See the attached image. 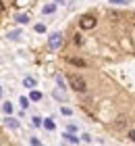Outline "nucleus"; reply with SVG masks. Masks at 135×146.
<instances>
[{"label": "nucleus", "instance_id": "1", "mask_svg": "<svg viewBox=\"0 0 135 146\" xmlns=\"http://www.w3.org/2000/svg\"><path fill=\"white\" fill-rule=\"evenodd\" d=\"M69 84H71V88L79 92V94H83V92H87V84H85V79L81 77V75H71L69 77Z\"/></svg>", "mask_w": 135, "mask_h": 146}, {"label": "nucleus", "instance_id": "2", "mask_svg": "<svg viewBox=\"0 0 135 146\" xmlns=\"http://www.w3.org/2000/svg\"><path fill=\"white\" fill-rule=\"evenodd\" d=\"M48 44H50L52 50H58L60 46H63V34H60V31H54L50 36V40H48Z\"/></svg>", "mask_w": 135, "mask_h": 146}, {"label": "nucleus", "instance_id": "3", "mask_svg": "<svg viewBox=\"0 0 135 146\" xmlns=\"http://www.w3.org/2000/svg\"><path fill=\"white\" fill-rule=\"evenodd\" d=\"M79 25H81V29H94V27H96V17H90V15L81 17Z\"/></svg>", "mask_w": 135, "mask_h": 146}, {"label": "nucleus", "instance_id": "4", "mask_svg": "<svg viewBox=\"0 0 135 146\" xmlns=\"http://www.w3.org/2000/svg\"><path fill=\"white\" fill-rule=\"evenodd\" d=\"M69 63H71V65H77V67H85V61H83V58H75V56H71V58H69Z\"/></svg>", "mask_w": 135, "mask_h": 146}, {"label": "nucleus", "instance_id": "5", "mask_svg": "<svg viewBox=\"0 0 135 146\" xmlns=\"http://www.w3.org/2000/svg\"><path fill=\"white\" fill-rule=\"evenodd\" d=\"M4 125H9V127H19V121L13 119V117H9V119H4Z\"/></svg>", "mask_w": 135, "mask_h": 146}, {"label": "nucleus", "instance_id": "6", "mask_svg": "<svg viewBox=\"0 0 135 146\" xmlns=\"http://www.w3.org/2000/svg\"><path fill=\"white\" fill-rule=\"evenodd\" d=\"M65 140H67V142H71V144H77V142H79V138H77V136H73V134H65Z\"/></svg>", "mask_w": 135, "mask_h": 146}, {"label": "nucleus", "instance_id": "7", "mask_svg": "<svg viewBox=\"0 0 135 146\" xmlns=\"http://www.w3.org/2000/svg\"><path fill=\"white\" fill-rule=\"evenodd\" d=\"M108 4H117V6H125V4H129V0H108Z\"/></svg>", "mask_w": 135, "mask_h": 146}, {"label": "nucleus", "instance_id": "8", "mask_svg": "<svg viewBox=\"0 0 135 146\" xmlns=\"http://www.w3.org/2000/svg\"><path fill=\"white\" fill-rule=\"evenodd\" d=\"M25 88H33V86H36V79H33V77H25Z\"/></svg>", "mask_w": 135, "mask_h": 146}, {"label": "nucleus", "instance_id": "9", "mask_svg": "<svg viewBox=\"0 0 135 146\" xmlns=\"http://www.w3.org/2000/svg\"><path fill=\"white\" fill-rule=\"evenodd\" d=\"M17 21L19 23H27V21H31V17L29 15H17Z\"/></svg>", "mask_w": 135, "mask_h": 146}, {"label": "nucleus", "instance_id": "10", "mask_svg": "<svg viewBox=\"0 0 135 146\" xmlns=\"http://www.w3.org/2000/svg\"><path fill=\"white\" fill-rule=\"evenodd\" d=\"M73 44H83V36H81V34H75V36H73Z\"/></svg>", "mask_w": 135, "mask_h": 146}, {"label": "nucleus", "instance_id": "11", "mask_svg": "<svg viewBox=\"0 0 135 146\" xmlns=\"http://www.w3.org/2000/svg\"><path fill=\"white\" fill-rule=\"evenodd\" d=\"M56 11V4H48V6H44V13L46 15H50V13H54Z\"/></svg>", "mask_w": 135, "mask_h": 146}, {"label": "nucleus", "instance_id": "12", "mask_svg": "<svg viewBox=\"0 0 135 146\" xmlns=\"http://www.w3.org/2000/svg\"><path fill=\"white\" fill-rule=\"evenodd\" d=\"M2 109H4V113H13V104L11 102H2Z\"/></svg>", "mask_w": 135, "mask_h": 146}, {"label": "nucleus", "instance_id": "13", "mask_svg": "<svg viewBox=\"0 0 135 146\" xmlns=\"http://www.w3.org/2000/svg\"><path fill=\"white\" fill-rule=\"evenodd\" d=\"M29 98L38 102V100H42V94H40V92H31V96H29Z\"/></svg>", "mask_w": 135, "mask_h": 146}, {"label": "nucleus", "instance_id": "14", "mask_svg": "<svg viewBox=\"0 0 135 146\" xmlns=\"http://www.w3.org/2000/svg\"><path fill=\"white\" fill-rule=\"evenodd\" d=\"M44 125H46L48 129H54V121H52V119H46V121H44Z\"/></svg>", "mask_w": 135, "mask_h": 146}, {"label": "nucleus", "instance_id": "15", "mask_svg": "<svg viewBox=\"0 0 135 146\" xmlns=\"http://www.w3.org/2000/svg\"><path fill=\"white\" fill-rule=\"evenodd\" d=\"M19 36H21V31H11V34H9V38H11V40H17Z\"/></svg>", "mask_w": 135, "mask_h": 146}, {"label": "nucleus", "instance_id": "16", "mask_svg": "<svg viewBox=\"0 0 135 146\" xmlns=\"http://www.w3.org/2000/svg\"><path fill=\"white\" fill-rule=\"evenodd\" d=\"M36 31H38V34H42V31H46V27H44L42 23H38V25H36Z\"/></svg>", "mask_w": 135, "mask_h": 146}, {"label": "nucleus", "instance_id": "17", "mask_svg": "<svg viewBox=\"0 0 135 146\" xmlns=\"http://www.w3.org/2000/svg\"><path fill=\"white\" fill-rule=\"evenodd\" d=\"M21 107H23V109L29 107V100H27V98H21Z\"/></svg>", "mask_w": 135, "mask_h": 146}, {"label": "nucleus", "instance_id": "18", "mask_svg": "<svg viewBox=\"0 0 135 146\" xmlns=\"http://www.w3.org/2000/svg\"><path fill=\"white\" fill-rule=\"evenodd\" d=\"M129 138H131V140L135 142V129H133V131H129Z\"/></svg>", "mask_w": 135, "mask_h": 146}]
</instances>
